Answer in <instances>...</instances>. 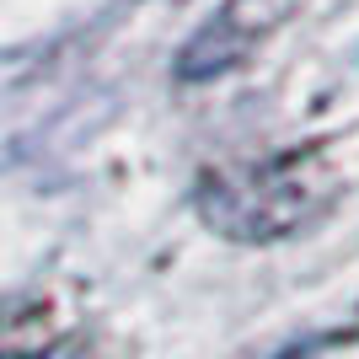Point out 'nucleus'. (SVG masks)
Segmentation results:
<instances>
[{
    "mask_svg": "<svg viewBox=\"0 0 359 359\" xmlns=\"http://www.w3.org/2000/svg\"><path fill=\"white\" fill-rule=\"evenodd\" d=\"M332 204V156L322 150H285L257 166L215 172L198 194V215L225 241L257 247V241H285L300 225Z\"/></svg>",
    "mask_w": 359,
    "mask_h": 359,
    "instance_id": "f257e3e1",
    "label": "nucleus"
},
{
    "mask_svg": "<svg viewBox=\"0 0 359 359\" xmlns=\"http://www.w3.org/2000/svg\"><path fill=\"white\" fill-rule=\"evenodd\" d=\"M300 0H225L220 11L182 43L177 54V75L182 81H210V75L236 70L273 27H285V16Z\"/></svg>",
    "mask_w": 359,
    "mask_h": 359,
    "instance_id": "f03ea898",
    "label": "nucleus"
},
{
    "mask_svg": "<svg viewBox=\"0 0 359 359\" xmlns=\"http://www.w3.org/2000/svg\"><path fill=\"white\" fill-rule=\"evenodd\" d=\"M38 359H97L86 344H54V348H43Z\"/></svg>",
    "mask_w": 359,
    "mask_h": 359,
    "instance_id": "7ed1b4c3",
    "label": "nucleus"
},
{
    "mask_svg": "<svg viewBox=\"0 0 359 359\" xmlns=\"http://www.w3.org/2000/svg\"><path fill=\"white\" fill-rule=\"evenodd\" d=\"M311 348H285V354H269V359H306Z\"/></svg>",
    "mask_w": 359,
    "mask_h": 359,
    "instance_id": "20e7f679",
    "label": "nucleus"
}]
</instances>
